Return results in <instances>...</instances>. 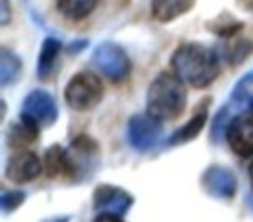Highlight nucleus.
<instances>
[{"instance_id":"0eeeda50","label":"nucleus","mask_w":253,"mask_h":222,"mask_svg":"<svg viewBox=\"0 0 253 222\" xmlns=\"http://www.w3.org/2000/svg\"><path fill=\"white\" fill-rule=\"evenodd\" d=\"M94 61L102 68L104 73H108L109 77H115V73H126V57L122 52V49L111 44H104L102 47H99V50L95 52Z\"/></svg>"},{"instance_id":"f3484780","label":"nucleus","mask_w":253,"mask_h":222,"mask_svg":"<svg viewBox=\"0 0 253 222\" xmlns=\"http://www.w3.org/2000/svg\"><path fill=\"white\" fill-rule=\"evenodd\" d=\"M238 4L243 9H253V0H238Z\"/></svg>"},{"instance_id":"9b49d317","label":"nucleus","mask_w":253,"mask_h":222,"mask_svg":"<svg viewBox=\"0 0 253 222\" xmlns=\"http://www.w3.org/2000/svg\"><path fill=\"white\" fill-rule=\"evenodd\" d=\"M39 135V125L33 124L32 120L23 118L19 124H12V127L9 129V144L14 148H23L28 146L30 142H33Z\"/></svg>"},{"instance_id":"a211bd4d","label":"nucleus","mask_w":253,"mask_h":222,"mask_svg":"<svg viewBox=\"0 0 253 222\" xmlns=\"http://www.w3.org/2000/svg\"><path fill=\"white\" fill-rule=\"evenodd\" d=\"M248 174H250V180H252V186H253V162L250 163V169H248Z\"/></svg>"},{"instance_id":"39448f33","label":"nucleus","mask_w":253,"mask_h":222,"mask_svg":"<svg viewBox=\"0 0 253 222\" xmlns=\"http://www.w3.org/2000/svg\"><path fill=\"white\" fill-rule=\"evenodd\" d=\"M43 163L33 151H19L11 156L5 167V177L16 184H25L42 174Z\"/></svg>"},{"instance_id":"f8f14e48","label":"nucleus","mask_w":253,"mask_h":222,"mask_svg":"<svg viewBox=\"0 0 253 222\" xmlns=\"http://www.w3.org/2000/svg\"><path fill=\"white\" fill-rule=\"evenodd\" d=\"M57 11L68 19H84L90 14L97 5V0H56Z\"/></svg>"},{"instance_id":"7ed1b4c3","label":"nucleus","mask_w":253,"mask_h":222,"mask_svg":"<svg viewBox=\"0 0 253 222\" xmlns=\"http://www.w3.org/2000/svg\"><path fill=\"white\" fill-rule=\"evenodd\" d=\"M104 94V87L99 77L90 71H80L68 84L64 90L66 102L77 111H88L99 104Z\"/></svg>"},{"instance_id":"9d476101","label":"nucleus","mask_w":253,"mask_h":222,"mask_svg":"<svg viewBox=\"0 0 253 222\" xmlns=\"http://www.w3.org/2000/svg\"><path fill=\"white\" fill-rule=\"evenodd\" d=\"M43 169H45L49 177H57L61 174L70 176V156H68V151H64L61 146H52L45 153Z\"/></svg>"},{"instance_id":"4468645a","label":"nucleus","mask_w":253,"mask_h":222,"mask_svg":"<svg viewBox=\"0 0 253 222\" xmlns=\"http://www.w3.org/2000/svg\"><path fill=\"white\" fill-rule=\"evenodd\" d=\"M61 49V44L59 40H54V39H47L43 42V47H42V52H40V77H45L47 71H50L52 68L54 61H56V56Z\"/></svg>"},{"instance_id":"2eb2a0df","label":"nucleus","mask_w":253,"mask_h":222,"mask_svg":"<svg viewBox=\"0 0 253 222\" xmlns=\"http://www.w3.org/2000/svg\"><path fill=\"white\" fill-rule=\"evenodd\" d=\"M94 222H123V221L116 214H109V212H104V214L99 215V217L95 219Z\"/></svg>"},{"instance_id":"423d86ee","label":"nucleus","mask_w":253,"mask_h":222,"mask_svg":"<svg viewBox=\"0 0 253 222\" xmlns=\"http://www.w3.org/2000/svg\"><path fill=\"white\" fill-rule=\"evenodd\" d=\"M23 111H25L23 118L32 120L37 125H40L42 122L50 124L56 118V104H54L52 97L42 90H37L28 95L25 106H23Z\"/></svg>"},{"instance_id":"f257e3e1","label":"nucleus","mask_w":253,"mask_h":222,"mask_svg":"<svg viewBox=\"0 0 253 222\" xmlns=\"http://www.w3.org/2000/svg\"><path fill=\"white\" fill-rule=\"evenodd\" d=\"M172 70L184 84L205 89L218 77V59L201 44H182L172 56Z\"/></svg>"},{"instance_id":"ddd939ff","label":"nucleus","mask_w":253,"mask_h":222,"mask_svg":"<svg viewBox=\"0 0 253 222\" xmlns=\"http://www.w3.org/2000/svg\"><path fill=\"white\" fill-rule=\"evenodd\" d=\"M205 122H207V109H200V113H196L186 125H184L180 131H177L175 134L172 135V144H177V142H184L189 141V139H194L203 129Z\"/></svg>"},{"instance_id":"f03ea898","label":"nucleus","mask_w":253,"mask_h":222,"mask_svg":"<svg viewBox=\"0 0 253 222\" xmlns=\"http://www.w3.org/2000/svg\"><path fill=\"white\" fill-rule=\"evenodd\" d=\"M187 102L184 82L175 73H160L148 90V115L156 122H170L182 115Z\"/></svg>"},{"instance_id":"dca6fc26","label":"nucleus","mask_w":253,"mask_h":222,"mask_svg":"<svg viewBox=\"0 0 253 222\" xmlns=\"http://www.w3.org/2000/svg\"><path fill=\"white\" fill-rule=\"evenodd\" d=\"M2 4V25L9 21V0H0Z\"/></svg>"},{"instance_id":"1a4fd4ad","label":"nucleus","mask_w":253,"mask_h":222,"mask_svg":"<svg viewBox=\"0 0 253 222\" xmlns=\"http://www.w3.org/2000/svg\"><path fill=\"white\" fill-rule=\"evenodd\" d=\"M130 203L132 200L126 196V193L115 189V187H101L99 191H95V205L102 208L111 207L109 214L118 215V212H125Z\"/></svg>"},{"instance_id":"6e6552de","label":"nucleus","mask_w":253,"mask_h":222,"mask_svg":"<svg viewBox=\"0 0 253 222\" xmlns=\"http://www.w3.org/2000/svg\"><path fill=\"white\" fill-rule=\"evenodd\" d=\"M194 0H153L151 11L158 21L167 23L191 11Z\"/></svg>"},{"instance_id":"20e7f679","label":"nucleus","mask_w":253,"mask_h":222,"mask_svg":"<svg viewBox=\"0 0 253 222\" xmlns=\"http://www.w3.org/2000/svg\"><path fill=\"white\" fill-rule=\"evenodd\" d=\"M227 142L236 155L243 158L253 156V109L236 115L227 125Z\"/></svg>"}]
</instances>
